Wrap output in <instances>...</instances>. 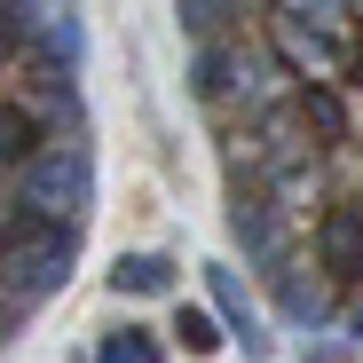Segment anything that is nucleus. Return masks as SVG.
Segmentation results:
<instances>
[{
  "label": "nucleus",
  "instance_id": "1",
  "mask_svg": "<svg viewBox=\"0 0 363 363\" xmlns=\"http://www.w3.org/2000/svg\"><path fill=\"white\" fill-rule=\"evenodd\" d=\"M9 198L32 206V213H55V221H87V206H95L87 143H48L40 158H24V166L9 174Z\"/></svg>",
  "mask_w": 363,
  "mask_h": 363
},
{
  "label": "nucleus",
  "instance_id": "2",
  "mask_svg": "<svg viewBox=\"0 0 363 363\" xmlns=\"http://www.w3.org/2000/svg\"><path fill=\"white\" fill-rule=\"evenodd\" d=\"M316 269L324 284H363V198H332L316 213Z\"/></svg>",
  "mask_w": 363,
  "mask_h": 363
},
{
  "label": "nucleus",
  "instance_id": "3",
  "mask_svg": "<svg viewBox=\"0 0 363 363\" xmlns=\"http://www.w3.org/2000/svg\"><path fill=\"white\" fill-rule=\"evenodd\" d=\"M292 111H300V127L316 135V150H324V158L355 143V118H347V95H340V79H332V72H300V79H292Z\"/></svg>",
  "mask_w": 363,
  "mask_h": 363
},
{
  "label": "nucleus",
  "instance_id": "4",
  "mask_svg": "<svg viewBox=\"0 0 363 363\" xmlns=\"http://www.w3.org/2000/svg\"><path fill=\"white\" fill-rule=\"evenodd\" d=\"M229 245L245 253L253 269L284 261V213H277L269 190H229Z\"/></svg>",
  "mask_w": 363,
  "mask_h": 363
},
{
  "label": "nucleus",
  "instance_id": "5",
  "mask_svg": "<svg viewBox=\"0 0 363 363\" xmlns=\"http://www.w3.org/2000/svg\"><path fill=\"white\" fill-rule=\"evenodd\" d=\"M48 143H55L48 111H40V103H24V95H0V182H9L24 158H40Z\"/></svg>",
  "mask_w": 363,
  "mask_h": 363
},
{
  "label": "nucleus",
  "instance_id": "6",
  "mask_svg": "<svg viewBox=\"0 0 363 363\" xmlns=\"http://www.w3.org/2000/svg\"><path fill=\"white\" fill-rule=\"evenodd\" d=\"M206 292H213L221 324L245 340V355H269V332L253 324V300H245V284H237V269H229V261H206Z\"/></svg>",
  "mask_w": 363,
  "mask_h": 363
},
{
  "label": "nucleus",
  "instance_id": "7",
  "mask_svg": "<svg viewBox=\"0 0 363 363\" xmlns=\"http://www.w3.org/2000/svg\"><path fill=\"white\" fill-rule=\"evenodd\" d=\"M111 292H127V300H158V292H174V261L166 253H127L111 269Z\"/></svg>",
  "mask_w": 363,
  "mask_h": 363
},
{
  "label": "nucleus",
  "instance_id": "8",
  "mask_svg": "<svg viewBox=\"0 0 363 363\" xmlns=\"http://www.w3.org/2000/svg\"><path fill=\"white\" fill-rule=\"evenodd\" d=\"M32 32H40V0H0V72L24 55Z\"/></svg>",
  "mask_w": 363,
  "mask_h": 363
},
{
  "label": "nucleus",
  "instance_id": "9",
  "mask_svg": "<svg viewBox=\"0 0 363 363\" xmlns=\"http://www.w3.org/2000/svg\"><path fill=\"white\" fill-rule=\"evenodd\" d=\"M95 363H158V340H150L143 324H118V332L95 347Z\"/></svg>",
  "mask_w": 363,
  "mask_h": 363
},
{
  "label": "nucleus",
  "instance_id": "10",
  "mask_svg": "<svg viewBox=\"0 0 363 363\" xmlns=\"http://www.w3.org/2000/svg\"><path fill=\"white\" fill-rule=\"evenodd\" d=\"M174 332H182V347H190V355H221V324H213L206 308H182Z\"/></svg>",
  "mask_w": 363,
  "mask_h": 363
},
{
  "label": "nucleus",
  "instance_id": "11",
  "mask_svg": "<svg viewBox=\"0 0 363 363\" xmlns=\"http://www.w3.org/2000/svg\"><path fill=\"white\" fill-rule=\"evenodd\" d=\"M24 316H32V300H24V292H16L9 277H0V340H9V332H16Z\"/></svg>",
  "mask_w": 363,
  "mask_h": 363
},
{
  "label": "nucleus",
  "instance_id": "12",
  "mask_svg": "<svg viewBox=\"0 0 363 363\" xmlns=\"http://www.w3.org/2000/svg\"><path fill=\"white\" fill-rule=\"evenodd\" d=\"M347 340H363V300H355V308H347Z\"/></svg>",
  "mask_w": 363,
  "mask_h": 363
}]
</instances>
